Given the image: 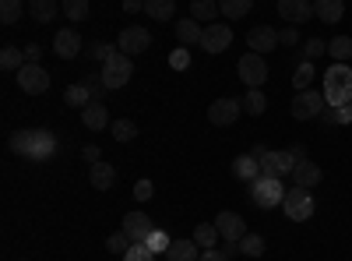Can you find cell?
Listing matches in <instances>:
<instances>
[{
	"instance_id": "1",
	"label": "cell",
	"mask_w": 352,
	"mask_h": 261,
	"mask_svg": "<svg viewBox=\"0 0 352 261\" xmlns=\"http://www.w3.org/2000/svg\"><path fill=\"white\" fill-rule=\"evenodd\" d=\"M53 149H56V138H53L50 131L32 127V131H14V134H11V152H18V156H25V159L43 163V159L53 156Z\"/></svg>"
},
{
	"instance_id": "2",
	"label": "cell",
	"mask_w": 352,
	"mask_h": 261,
	"mask_svg": "<svg viewBox=\"0 0 352 261\" xmlns=\"http://www.w3.org/2000/svg\"><path fill=\"white\" fill-rule=\"evenodd\" d=\"M324 103L331 109L352 103V64H331L324 74Z\"/></svg>"
},
{
	"instance_id": "3",
	"label": "cell",
	"mask_w": 352,
	"mask_h": 261,
	"mask_svg": "<svg viewBox=\"0 0 352 261\" xmlns=\"http://www.w3.org/2000/svg\"><path fill=\"white\" fill-rule=\"evenodd\" d=\"M131 74H134V61L124 56L120 50H116L109 61L102 64V85H106V89H124V85L131 81Z\"/></svg>"
},
{
	"instance_id": "4",
	"label": "cell",
	"mask_w": 352,
	"mask_h": 261,
	"mask_svg": "<svg viewBox=\"0 0 352 261\" xmlns=\"http://www.w3.org/2000/svg\"><path fill=\"white\" fill-rule=\"evenodd\" d=\"M236 74H240V81L247 85V92H250V89H261V85L268 81V61H264V56H257V53H243L240 64H236Z\"/></svg>"
},
{
	"instance_id": "5",
	"label": "cell",
	"mask_w": 352,
	"mask_h": 261,
	"mask_svg": "<svg viewBox=\"0 0 352 261\" xmlns=\"http://www.w3.org/2000/svg\"><path fill=\"white\" fill-rule=\"evenodd\" d=\"M250 198H254L257 209H275V205L285 201V187L275 177H261L257 184H250Z\"/></svg>"
},
{
	"instance_id": "6",
	"label": "cell",
	"mask_w": 352,
	"mask_h": 261,
	"mask_svg": "<svg viewBox=\"0 0 352 261\" xmlns=\"http://www.w3.org/2000/svg\"><path fill=\"white\" fill-rule=\"evenodd\" d=\"M282 209H285V216L292 219V222H307L310 216H314V194L310 191H303V187H292V191H285V201H282Z\"/></svg>"
},
{
	"instance_id": "7",
	"label": "cell",
	"mask_w": 352,
	"mask_h": 261,
	"mask_svg": "<svg viewBox=\"0 0 352 261\" xmlns=\"http://www.w3.org/2000/svg\"><path fill=\"white\" fill-rule=\"evenodd\" d=\"M324 109H328L324 92H317V89L296 92V99H292V117H296V121H314V117H320Z\"/></svg>"
},
{
	"instance_id": "8",
	"label": "cell",
	"mask_w": 352,
	"mask_h": 261,
	"mask_svg": "<svg viewBox=\"0 0 352 261\" xmlns=\"http://www.w3.org/2000/svg\"><path fill=\"white\" fill-rule=\"evenodd\" d=\"M152 46V32L141 25H131V28H120V36H116V50L124 56H138Z\"/></svg>"
},
{
	"instance_id": "9",
	"label": "cell",
	"mask_w": 352,
	"mask_h": 261,
	"mask_svg": "<svg viewBox=\"0 0 352 261\" xmlns=\"http://www.w3.org/2000/svg\"><path fill=\"white\" fill-rule=\"evenodd\" d=\"M18 89H21L25 96H43V92L50 89V71L39 67V64H25V67L18 71Z\"/></svg>"
},
{
	"instance_id": "10",
	"label": "cell",
	"mask_w": 352,
	"mask_h": 261,
	"mask_svg": "<svg viewBox=\"0 0 352 261\" xmlns=\"http://www.w3.org/2000/svg\"><path fill=\"white\" fill-rule=\"evenodd\" d=\"M257 163H261V177H275V180L292 177V166H296V159H292L289 152H275V149H268Z\"/></svg>"
},
{
	"instance_id": "11",
	"label": "cell",
	"mask_w": 352,
	"mask_h": 261,
	"mask_svg": "<svg viewBox=\"0 0 352 261\" xmlns=\"http://www.w3.org/2000/svg\"><path fill=\"white\" fill-rule=\"evenodd\" d=\"M232 46V28L226 21H215V25H204V36H201V50L204 53H222Z\"/></svg>"
},
{
	"instance_id": "12",
	"label": "cell",
	"mask_w": 352,
	"mask_h": 261,
	"mask_svg": "<svg viewBox=\"0 0 352 261\" xmlns=\"http://www.w3.org/2000/svg\"><path fill=\"white\" fill-rule=\"evenodd\" d=\"M240 113H243V103L226 96V99H215V103L208 106V121H212L215 127H229V124L240 121Z\"/></svg>"
},
{
	"instance_id": "13",
	"label": "cell",
	"mask_w": 352,
	"mask_h": 261,
	"mask_svg": "<svg viewBox=\"0 0 352 261\" xmlns=\"http://www.w3.org/2000/svg\"><path fill=\"white\" fill-rule=\"evenodd\" d=\"M215 229H219V237H222L226 244H240V240L247 237V222H243V216H236V212H219Z\"/></svg>"
},
{
	"instance_id": "14",
	"label": "cell",
	"mask_w": 352,
	"mask_h": 261,
	"mask_svg": "<svg viewBox=\"0 0 352 261\" xmlns=\"http://www.w3.org/2000/svg\"><path fill=\"white\" fill-rule=\"evenodd\" d=\"M120 229L131 237V244H144L152 237V229H155V222L144 216V212H127L124 216V222H120Z\"/></svg>"
},
{
	"instance_id": "15",
	"label": "cell",
	"mask_w": 352,
	"mask_h": 261,
	"mask_svg": "<svg viewBox=\"0 0 352 261\" xmlns=\"http://www.w3.org/2000/svg\"><path fill=\"white\" fill-rule=\"evenodd\" d=\"M275 46H278V32H275L272 25H257V28H250V32H247V50L257 53V56L272 53Z\"/></svg>"
},
{
	"instance_id": "16",
	"label": "cell",
	"mask_w": 352,
	"mask_h": 261,
	"mask_svg": "<svg viewBox=\"0 0 352 261\" xmlns=\"http://www.w3.org/2000/svg\"><path fill=\"white\" fill-rule=\"evenodd\" d=\"M320 180H324V169H320L314 159H303L292 166V187H303V191H314Z\"/></svg>"
},
{
	"instance_id": "17",
	"label": "cell",
	"mask_w": 352,
	"mask_h": 261,
	"mask_svg": "<svg viewBox=\"0 0 352 261\" xmlns=\"http://www.w3.org/2000/svg\"><path fill=\"white\" fill-rule=\"evenodd\" d=\"M53 53L64 56V61H74V56L81 53V36H78V28H60V32L53 36Z\"/></svg>"
},
{
	"instance_id": "18",
	"label": "cell",
	"mask_w": 352,
	"mask_h": 261,
	"mask_svg": "<svg viewBox=\"0 0 352 261\" xmlns=\"http://www.w3.org/2000/svg\"><path fill=\"white\" fill-rule=\"evenodd\" d=\"M278 14L289 25H303V21L314 18V4H310V0H278Z\"/></svg>"
},
{
	"instance_id": "19",
	"label": "cell",
	"mask_w": 352,
	"mask_h": 261,
	"mask_svg": "<svg viewBox=\"0 0 352 261\" xmlns=\"http://www.w3.org/2000/svg\"><path fill=\"white\" fill-rule=\"evenodd\" d=\"M232 177L243 180V184H257L261 180V163L254 156H236L232 159Z\"/></svg>"
},
{
	"instance_id": "20",
	"label": "cell",
	"mask_w": 352,
	"mask_h": 261,
	"mask_svg": "<svg viewBox=\"0 0 352 261\" xmlns=\"http://www.w3.org/2000/svg\"><path fill=\"white\" fill-rule=\"evenodd\" d=\"M81 124H85L88 131H102L106 124H113V121H109L106 103H88V106L81 109Z\"/></svg>"
},
{
	"instance_id": "21",
	"label": "cell",
	"mask_w": 352,
	"mask_h": 261,
	"mask_svg": "<svg viewBox=\"0 0 352 261\" xmlns=\"http://www.w3.org/2000/svg\"><path fill=\"white\" fill-rule=\"evenodd\" d=\"M201 36H204V25H197L190 14L176 21V39H180V46H201Z\"/></svg>"
},
{
	"instance_id": "22",
	"label": "cell",
	"mask_w": 352,
	"mask_h": 261,
	"mask_svg": "<svg viewBox=\"0 0 352 261\" xmlns=\"http://www.w3.org/2000/svg\"><path fill=\"white\" fill-rule=\"evenodd\" d=\"M88 180H92V187L96 191H109L113 184H116V169H113V163H96V166H88Z\"/></svg>"
},
{
	"instance_id": "23",
	"label": "cell",
	"mask_w": 352,
	"mask_h": 261,
	"mask_svg": "<svg viewBox=\"0 0 352 261\" xmlns=\"http://www.w3.org/2000/svg\"><path fill=\"white\" fill-rule=\"evenodd\" d=\"M342 14H345V4H342V0H317V4H314V18H320L324 25L342 21Z\"/></svg>"
},
{
	"instance_id": "24",
	"label": "cell",
	"mask_w": 352,
	"mask_h": 261,
	"mask_svg": "<svg viewBox=\"0 0 352 261\" xmlns=\"http://www.w3.org/2000/svg\"><path fill=\"white\" fill-rule=\"evenodd\" d=\"M64 8L56 4V0H32V4H28V14H32L39 25H50L56 14H60Z\"/></svg>"
},
{
	"instance_id": "25",
	"label": "cell",
	"mask_w": 352,
	"mask_h": 261,
	"mask_svg": "<svg viewBox=\"0 0 352 261\" xmlns=\"http://www.w3.org/2000/svg\"><path fill=\"white\" fill-rule=\"evenodd\" d=\"M190 18H194L197 25H215L219 4H215V0H194V4H190Z\"/></svg>"
},
{
	"instance_id": "26",
	"label": "cell",
	"mask_w": 352,
	"mask_h": 261,
	"mask_svg": "<svg viewBox=\"0 0 352 261\" xmlns=\"http://www.w3.org/2000/svg\"><path fill=\"white\" fill-rule=\"evenodd\" d=\"M169 261H197L201 258V247L194 240H173V247L166 251Z\"/></svg>"
},
{
	"instance_id": "27",
	"label": "cell",
	"mask_w": 352,
	"mask_h": 261,
	"mask_svg": "<svg viewBox=\"0 0 352 261\" xmlns=\"http://www.w3.org/2000/svg\"><path fill=\"white\" fill-rule=\"evenodd\" d=\"M201 251H212L215 244H219V229H215V222H197L194 226V237H190Z\"/></svg>"
},
{
	"instance_id": "28",
	"label": "cell",
	"mask_w": 352,
	"mask_h": 261,
	"mask_svg": "<svg viewBox=\"0 0 352 261\" xmlns=\"http://www.w3.org/2000/svg\"><path fill=\"white\" fill-rule=\"evenodd\" d=\"M328 56H331V64H349L352 61V39L349 36H335L328 43Z\"/></svg>"
},
{
	"instance_id": "29",
	"label": "cell",
	"mask_w": 352,
	"mask_h": 261,
	"mask_svg": "<svg viewBox=\"0 0 352 261\" xmlns=\"http://www.w3.org/2000/svg\"><path fill=\"white\" fill-rule=\"evenodd\" d=\"M109 134H113V141L127 145V141H134V138H138V124H134V121H127V117H120V121H113V124H109Z\"/></svg>"
},
{
	"instance_id": "30",
	"label": "cell",
	"mask_w": 352,
	"mask_h": 261,
	"mask_svg": "<svg viewBox=\"0 0 352 261\" xmlns=\"http://www.w3.org/2000/svg\"><path fill=\"white\" fill-rule=\"evenodd\" d=\"M64 103H67V106H74V109H85L88 103H96V99H92V92L85 89V81H81V85H67Z\"/></svg>"
},
{
	"instance_id": "31",
	"label": "cell",
	"mask_w": 352,
	"mask_h": 261,
	"mask_svg": "<svg viewBox=\"0 0 352 261\" xmlns=\"http://www.w3.org/2000/svg\"><path fill=\"white\" fill-rule=\"evenodd\" d=\"M144 11H148L155 21H169L176 14V4L173 0H144Z\"/></svg>"
},
{
	"instance_id": "32",
	"label": "cell",
	"mask_w": 352,
	"mask_h": 261,
	"mask_svg": "<svg viewBox=\"0 0 352 261\" xmlns=\"http://www.w3.org/2000/svg\"><path fill=\"white\" fill-rule=\"evenodd\" d=\"M250 8H254V0H219L222 18H243L250 14Z\"/></svg>"
},
{
	"instance_id": "33",
	"label": "cell",
	"mask_w": 352,
	"mask_h": 261,
	"mask_svg": "<svg viewBox=\"0 0 352 261\" xmlns=\"http://www.w3.org/2000/svg\"><path fill=\"white\" fill-rule=\"evenodd\" d=\"M243 109H247V117H261V113L268 109V96H264L261 89H250L247 99H243Z\"/></svg>"
},
{
	"instance_id": "34",
	"label": "cell",
	"mask_w": 352,
	"mask_h": 261,
	"mask_svg": "<svg viewBox=\"0 0 352 261\" xmlns=\"http://www.w3.org/2000/svg\"><path fill=\"white\" fill-rule=\"evenodd\" d=\"M0 67L18 74V71L25 67V56H21V50H18V46H4V50H0Z\"/></svg>"
},
{
	"instance_id": "35",
	"label": "cell",
	"mask_w": 352,
	"mask_h": 261,
	"mask_svg": "<svg viewBox=\"0 0 352 261\" xmlns=\"http://www.w3.org/2000/svg\"><path fill=\"white\" fill-rule=\"evenodd\" d=\"M314 78H317V71H314V64H310V61H303V64H300L296 71H292V85H296V92H307Z\"/></svg>"
},
{
	"instance_id": "36",
	"label": "cell",
	"mask_w": 352,
	"mask_h": 261,
	"mask_svg": "<svg viewBox=\"0 0 352 261\" xmlns=\"http://www.w3.org/2000/svg\"><path fill=\"white\" fill-rule=\"evenodd\" d=\"M144 247H148L152 254H166V251L173 247V240H169V233H166V229H159V226H155V229H152V237L144 240Z\"/></svg>"
},
{
	"instance_id": "37",
	"label": "cell",
	"mask_w": 352,
	"mask_h": 261,
	"mask_svg": "<svg viewBox=\"0 0 352 261\" xmlns=\"http://www.w3.org/2000/svg\"><path fill=\"white\" fill-rule=\"evenodd\" d=\"M264 247H268V244H264L261 233H247V237L240 240V254H247V258H261Z\"/></svg>"
},
{
	"instance_id": "38",
	"label": "cell",
	"mask_w": 352,
	"mask_h": 261,
	"mask_svg": "<svg viewBox=\"0 0 352 261\" xmlns=\"http://www.w3.org/2000/svg\"><path fill=\"white\" fill-rule=\"evenodd\" d=\"M21 18V0H0V25H14Z\"/></svg>"
},
{
	"instance_id": "39",
	"label": "cell",
	"mask_w": 352,
	"mask_h": 261,
	"mask_svg": "<svg viewBox=\"0 0 352 261\" xmlns=\"http://www.w3.org/2000/svg\"><path fill=\"white\" fill-rule=\"evenodd\" d=\"M106 247H109L113 254H127L134 244H131V237L124 233V229H116V233H109V237H106Z\"/></svg>"
},
{
	"instance_id": "40",
	"label": "cell",
	"mask_w": 352,
	"mask_h": 261,
	"mask_svg": "<svg viewBox=\"0 0 352 261\" xmlns=\"http://www.w3.org/2000/svg\"><path fill=\"white\" fill-rule=\"evenodd\" d=\"M88 11H92V8H88V0H67V4H64V14H67L71 21H85Z\"/></svg>"
},
{
	"instance_id": "41",
	"label": "cell",
	"mask_w": 352,
	"mask_h": 261,
	"mask_svg": "<svg viewBox=\"0 0 352 261\" xmlns=\"http://www.w3.org/2000/svg\"><path fill=\"white\" fill-rule=\"evenodd\" d=\"M303 53H307V61L314 64V56H324V53H328V43L314 36V39H307V46H303Z\"/></svg>"
},
{
	"instance_id": "42",
	"label": "cell",
	"mask_w": 352,
	"mask_h": 261,
	"mask_svg": "<svg viewBox=\"0 0 352 261\" xmlns=\"http://www.w3.org/2000/svg\"><path fill=\"white\" fill-rule=\"evenodd\" d=\"M124 261H155V254L144 247V244H134V247L124 254Z\"/></svg>"
},
{
	"instance_id": "43",
	"label": "cell",
	"mask_w": 352,
	"mask_h": 261,
	"mask_svg": "<svg viewBox=\"0 0 352 261\" xmlns=\"http://www.w3.org/2000/svg\"><path fill=\"white\" fill-rule=\"evenodd\" d=\"M169 64H173L176 71H184V67L190 64V53H187V46H180V50H173V53H169Z\"/></svg>"
},
{
	"instance_id": "44",
	"label": "cell",
	"mask_w": 352,
	"mask_h": 261,
	"mask_svg": "<svg viewBox=\"0 0 352 261\" xmlns=\"http://www.w3.org/2000/svg\"><path fill=\"white\" fill-rule=\"evenodd\" d=\"M152 194H155V184L152 180H138L134 184V198L138 201H152Z\"/></svg>"
},
{
	"instance_id": "45",
	"label": "cell",
	"mask_w": 352,
	"mask_h": 261,
	"mask_svg": "<svg viewBox=\"0 0 352 261\" xmlns=\"http://www.w3.org/2000/svg\"><path fill=\"white\" fill-rule=\"evenodd\" d=\"M85 89L92 92V99H96V103H102V99H99V96H102V89H106V85H102V74H92V78H85Z\"/></svg>"
},
{
	"instance_id": "46",
	"label": "cell",
	"mask_w": 352,
	"mask_h": 261,
	"mask_svg": "<svg viewBox=\"0 0 352 261\" xmlns=\"http://www.w3.org/2000/svg\"><path fill=\"white\" fill-rule=\"evenodd\" d=\"M296 43H300L296 28H278V46H296Z\"/></svg>"
},
{
	"instance_id": "47",
	"label": "cell",
	"mask_w": 352,
	"mask_h": 261,
	"mask_svg": "<svg viewBox=\"0 0 352 261\" xmlns=\"http://www.w3.org/2000/svg\"><path fill=\"white\" fill-rule=\"evenodd\" d=\"M81 159H85L88 166H96V163H102V152H99V145H85V149H81Z\"/></svg>"
},
{
	"instance_id": "48",
	"label": "cell",
	"mask_w": 352,
	"mask_h": 261,
	"mask_svg": "<svg viewBox=\"0 0 352 261\" xmlns=\"http://www.w3.org/2000/svg\"><path fill=\"white\" fill-rule=\"evenodd\" d=\"M39 53H43L39 43H28V46H25V64H39Z\"/></svg>"
},
{
	"instance_id": "49",
	"label": "cell",
	"mask_w": 352,
	"mask_h": 261,
	"mask_svg": "<svg viewBox=\"0 0 352 261\" xmlns=\"http://www.w3.org/2000/svg\"><path fill=\"white\" fill-rule=\"evenodd\" d=\"M335 124H338V127L352 124V106H338V109H335Z\"/></svg>"
},
{
	"instance_id": "50",
	"label": "cell",
	"mask_w": 352,
	"mask_h": 261,
	"mask_svg": "<svg viewBox=\"0 0 352 261\" xmlns=\"http://www.w3.org/2000/svg\"><path fill=\"white\" fill-rule=\"evenodd\" d=\"M285 152H289L292 159H296V163H303V159H307V145H300V141H292V145H289Z\"/></svg>"
},
{
	"instance_id": "51",
	"label": "cell",
	"mask_w": 352,
	"mask_h": 261,
	"mask_svg": "<svg viewBox=\"0 0 352 261\" xmlns=\"http://www.w3.org/2000/svg\"><path fill=\"white\" fill-rule=\"evenodd\" d=\"M197 261H229V258H226L219 247H212V251H201V258H197Z\"/></svg>"
},
{
	"instance_id": "52",
	"label": "cell",
	"mask_w": 352,
	"mask_h": 261,
	"mask_svg": "<svg viewBox=\"0 0 352 261\" xmlns=\"http://www.w3.org/2000/svg\"><path fill=\"white\" fill-rule=\"evenodd\" d=\"M124 11L127 14H138V11H144V4H141V0H124Z\"/></svg>"
},
{
	"instance_id": "53",
	"label": "cell",
	"mask_w": 352,
	"mask_h": 261,
	"mask_svg": "<svg viewBox=\"0 0 352 261\" xmlns=\"http://www.w3.org/2000/svg\"><path fill=\"white\" fill-rule=\"evenodd\" d=\"M219 251H222V254H226V258H232V254H240V244H222V247H219Z\"/></svg>"
},
{
	"instance_id": "54",
	"label": "cell",
	"mask_w": 352,
	"mask_h": 261,
	"mask_svg": "<svg viewBox=\"0 0 352 261\" xmlns=\"http://www.w3.org/2000/svg\"><path fill=\"white\" fill-rule=\"evenodd\" d=\"M320 124H328V127H331V124H335V109H331V106H328V109H324V113H320Z\"/></svg>"
},
{
	"instance_id": "55",
	"label": "cell",
	"mask_w": 352,
	"mask_h": 261,
	"mask_svg": "<svg viewBox=\"0 0 352 261\" xmlns=\"http://www.w3.org/2000/svg\"><path fill=\"white\" fill-rule=\"evenodd\" d=\"M349 106H352V103H349Z\"/></svg>"
}]
</instances>
